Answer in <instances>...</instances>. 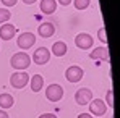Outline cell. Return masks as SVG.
I'll return each instance as SVG.
<instances>
[{
	"instance_id": "1",
	"label": "cell",
	"mask_w": 120,
	"mask_h": 118,
	"mask_svg": "<svg viewBox=\"0 0 120 118\" xmlns=\"http://www.w3.org/2000/svg\"><path fill=\"white\" fill-rule=\"evenodd\" d=\"M10 65H11V68H15V70H18V71H24V70L31 65V57H29L28 54H24V52H18V54H15V55L11 57Z\"/></svg>"
},
{
	"instance_id": "2",
	"label": "cell",
	"mask_w": 120,
	"mask_h": 118,
	"mask_svg": "<svg viewBox=\"0 0 120 118\" xmlns=\"http://www.w3.org/2000/svg\"><path fill=\"white\" fill-rule=\"evenodd\" d=\"M29 75L26 71H16L10 76V84L15 87V89H23L28 82H29Z\"/></svg>"
},
{
	"instance_id": "3",
	"label": "cell",
	"mask_w": 120,
	"mask_h": 118,
	"mask_svg": "<svg viewBox=\"0 0 120 118\" xmlns=\"http://www.w3.org/2000/svg\"><path fill=\"white\" fill-rule=\"evenodd\" d=\"M45 97H47V100H50V102H59L60 99L63 97V87L60 84H50V86H47Z\"/></svg>"
},
{
	"instance_id": "4",
	"label": "cell",
	"mask_w": 120,
	"mask_h": 118,
	"mask_svg": "<svg viewBox=\"0 0 120 118\" xmlns=\"http://www.w3.org/2000/svg\"><path fill=\"white\" fill-rule=\"evenodd\" d=\"M75 44H76V47L81 49V50H88V49L93 47L94 40L91 37V34H88V32H80V34L75 37Z\"/></svg>"
},
{
	"instance_id": "5",
	"label": "cell",
	"mask_w": 120,
	"mask_h": 118,
	"mask_svg": "<svg viewBox=\"0 0 120 118\" xmlns=\"http://www.w3.org/2000/svg\"><path fill=\"white\" fill-rule=\"evenodd\" d=\"M83 76H84L83 68L76 66V65L67 68V71H65V78H67V81H70V82H78V81H81Z\"/></svg>"
},
{
	"instance_id": "6",
	"label": "cell",
	"mask_w": 120,
	"mask_h": 118,
	"mask_svg": "<svg viewBox=\"0 0 120 118\" xmlns=\"http://www.w3.org/2000/svg\"><path fill=\"white\" fill-rule=\"evenodd\" d=\"M34 42H36V36H34L33 32H23V34H20V37H18V40H16L18 47L23 49V50L31 49V47L34 45Z\"/></svg>"
},
{
	"instance_id": "7",
	"label": "cell",
	"mask_w": 120,
	"mask_h": 118,
	"mask_svg": "<svg viewBox=\"0 0 120 118\" xmlns=\"http://www.w3.org/2000/svg\"><path fill=\"white\" fill-rule=\"evenodd\" d=\"M49 60H50V52H49V49H45V47L36 49V52L33 54V61H34L36 65H45Z\"/></svg>"
},
{
	"instance_id": "8",
	"label": "cell",
	"mask_w": 120,
	"mask_h": 118,
	"mask_svg": "<svg viewBox=\"0 0 120 118\" xmlns=\"http://www.w3.org/2000/svg\"><path fill=\"white\" fill-rule=\"evenodd\" d=\"M89 112H91L93 115H96V117H102V115L107 112V105H105L104 100L94 99V100L89 102Z\"/></svg>"
},
{
	"instance_id": "9",
	"label": "cell",
	"mask_w": 120,
	"mask_h": 118,
	"mask_svg": "<svg viewBox=\"0 0 120 118\" xmlns=\"http://www.w3.org/2000/svg\"><path fill=\"white\" fill-rule=\"evenodd\" d=\"M75 100H76L78 105H86V104H89L93 100V92L89 89H86V87H81L75 94Z\"/></svg>"
},
{
	"instance_id": "10",
	"label": "cell",
	"mask_w": 120,
	"mask_h": 118,
	"mask_svg": "<svg viewBox=\"0 0 120 118\" xmlns=\"http://www.w3.org/2000/svg\"><path fill=\"white\" fill-rule=\"evenodd\" d=\"M15 34H16V28L13 26V24H2V28H0V39L3 40H11L15 37Z\"/></svg>"
},
{
	"instance_id": "11",
	"label": "cell",
	"mask_w": 120,
	"mask_h": 118,
	"mask_svg": "<svg viewBox=\"0 0 120 118\" xmlns=\"http://www.w3.org/2000/svg\"><path fill=\"white\" fill-rule=\"evenodd\" d=\"M39 7L44 15H52L57 10V0H41Z\"/></svg>"
},
{
	"instance_id": "12",
	"label": "cell",
	"mask_w": 120,
	"mask_h": 118,
	"mask_svg": "<svg viewBox=\"0 0 120 118\" xmlns=\"http://www.w3.org/2000/svg\"><path fill=\"white\" fill-rule=\"evenodd\" d=\"M89 57L93 60H104V61H109V50H107V47H98V49H94L91 54H89Z\"/></svg>"
},
{
	"instance_id": "13",
	"label": "cell",
	"mask_w": 120,
	"mask_h": 118,
	"mask_svg": "<svg viewBox=\"0 0 120 118\" xmlns=\"http://www.w3.org/2000/svg\"><path fill=\"white\" fill-rule=\"evenodd\" d=\"M38 32H39L41 37H50V36H54V32H55V26L52 24V23H42L39 26V29H38Z\"/></svg>"
},
{
	"instance_id": "14",
	"label": "cell",
	"mask_w": 120,
	"mask_h": 118,
	"mask_svg": "<svg viewBox=\"0 0 120 118\" xmlns=\"http://www.w3.org/2000/svg\"><path fill=\"white\" fill-rule=\"evenodd\" d=\"M52 54L55 55V57H63L65 54H67V44L65 42H54V45H52Z\"/></svg>"
},
{
	"instance_id": "15",
	"label": "cell",
	"mask_w": 120,
	"mask_h": 118,
	"mask_svg": "<svg viewBox=\"0 0 120 118\" xmlns=\"http://www.w3.org/2000/svg\"><path fill=\"white\" fill-rule=\"evenodd\" d=\"M29 82H31V91L33 92H39L41 89H42V86H44V78L41 75H34Z\"/></svg>"
},
{
	"instance_id": "16",
	"label": "cell",
	"mask_w": 120,
	"mask_h": 118,
	"mask_svg": "<svg viewBox=\"0 0 120 118\" xmlns=\"http://www.w3.org/2000/svg\"><path fill=\"white\" fill-rule=\"evenodd\" d=\"M13 104H15V100L11 97V94H0V107H2V110H5V108H10V107H13Z\"/></svg>"
},
{
	"instance_id": "17",
	"label": "cell",
	"mask_w": 120,
	"mask_h": 118,
	"mask_svg": "<svg viewBox=\"0 0 120 118\" xmlns=\"http://www.w3.org/2000/svg\"><path fill=\"white\" fill-rule=\"evenodd\" d=\"M89 3H91V0H75V2H73V5H75L76 10H84V8H88Z\"/></svg>"
},
{
	"instance_id": "18",
	"label": "cell",
	"mask_w": 120,
	"mask_h": 118,
	"mask_svg": "<svg viewBox=\"0 0 120 118\" xmlns=\"http://www.w3.org/2000/svg\"><path fill=\"white\" fill-rule=\"evenodd\" d=\"M10 16H11V13L7 8H0V24L2 23H7V21L10 20Z\"/></svg>"
},
{
	"instance_id": "19",
	"label": "cell",
	"mask_w": 120,
	"mask_h": 118,
	"mask_svg": "<svg viewBox=\"0 0 120 118\" xmlns=\"http://www.w3.org/2000/svg\"><path fill=\"white\" fill-rule=\"evenodd\" d=\"M105 105L107 107H114V92H112V89L110 91H107V94H105Z\"/></svg>"
},
{
	"instance_id": "20",
	"label": "cell",
	"mask_w": 120,
	"mask_h": 118,
	"mask_svg": "<svg viewBox=\"0 0 120 118\" xmlns=\"http://www.w3.org/2000/svg\"><path fill=\"white\" fill-rule=\"evenodd\" d=\"M0 2H2V3H3V5L8 8V7H13V5H16V2H18V0H0Z\"/></svg>"
},
{
	"instance_id": "21",
	"label": "cell",
	"mask_w": 120,
	"mask_h": 118,
	"mask_svg": "<svg viewBox=\"0 0 120 118\" xmlns=\"http://www.w3.org/2000/svg\"><path fill=\"white\" fill-rule=\"evenodd\" d=\"M99 39H101V42H107V39H105V29L104 28L99 29Z\"/></svg>"
},
{
	"instance_id": "22",
	"label": "cell",
	"mask_w": 120,
	"mask_h": 118,
	"mask_svg": "<svg viewBox=\"0 0 120 118\" xmlns=\"http://www.w3.org/2000/svg\"><path fill=\"white\" fill-rule=\"evenodd\" d=\"M39 118H57V115L55 113H42Z\"/></svg>"
},
{
	"instance_id": "23",
	"label": "cell",
	"mask_w": 120,
	"mask_h": 118,
	"mask_svg": "<svg viewBox=\"0 0 120 118\" xmlns=\"http://www.w3.org/2000/svg\"><path fill=\"white\" fill-rule=\"evenodd\" d=\"M60 5H63V7H67V5H70L71 3V0H59Z\"/></svg>"
},
{
	"instance_id": "24",
	"label": "cell",
	"mask_w": 120,
	"mask_h": 118,
	"mask_svg": "<svg viewBox=\"0 0 120 118\" xmlns=\"http://www.w3.org/2000/svg\"><path fill=\"white\" fill-rule=\"evenodd\" d=\"M78 118H93V117H91L89 113H80V115H78Z\"/></svg>"
},
{
	"instance_id": "25",
	"label": "cell",
	"mask_w": 120,
	"mask_h": 118,
	"mask_svg": "<svg viewBox=\"0 0 120 118\" xmlns=\"http://www.w3.org/2000/svg\"><path fill=\"white\" fill-rule=\"evenodd\" d=\"M0 118H8L7 112H5V110H2V108H0Z\"/></svg>"
},
{
	"instance_id": "26",
	"label": "cell",
	"mask_w": 120,
	"mask_h": 118,
	"mask_svg": "<svg viewBox=\"0 0 120 118\" xmlns=\"http://www.w3.org/2000/svg\"><path fill=\"white\" fill-rule=\"evenodd\" d=\"M38 0H23V3H26V5H33V3H36Z\"/></svg>"
}]
</instances>
